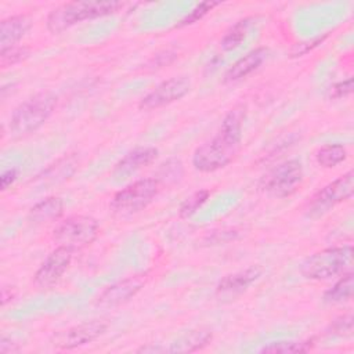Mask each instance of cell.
<instances>
[{
    "label": "cell",
    "instance_id": "obj_6",
    "mask_svg": "<svg viewBox=\"0 0 354 354\" xmlns=\"http://www.w3.org/2000/svg\"><path fill=\"white\" fill-rule=\"evenodd\" d=\"M303 178L301 163L297 159H289L267 171L260 180V188L270 196L286 198L299 189Z\"/></svg>",
    "mask_w": 354,
    "mask_h": 354
},
{
    "label": "cell",
    "instance_id": "obj_7",
    "mask_svg": "<svg viewBox=\"0 0 354 354\" xmlns=\"http://www.w3.org/2000/svg\"><path fill=\"white\" fill-rule=\"evenodd\" d=\"M158 192L159 181L156 178H141L118 191L112 198L111 206L116 213L133 214L145 209Z\"/></svg>",
    "mask_w": 354,
    "mask_h": 354
},
{
    "label": "cell",
    "instance_id": "obj_27",
    "mask_svg": "<svg viewBox=\"0 0 354 354\" xmlns=\"http://www.w3.org/2000/svg\"><path fill=\"white\" fill-rule=\"evenodd\" d=\"M181 176H183V165L177 159H170L160 166L159 177L165 178L166 181H177L181 178Z\"/></svg>",
    "mask_w": 354,
    "mask_h": 354
},
{
    "label": "cell",
    "instance_id": "obj_19",
    "mask_svg": "<svg viewBox=\"0 0 354 354\" xmlns=\"http://www.w3.org/2000/svg\"><path fill=\"white\" fill-rule=\"evenodd\" d=\"M77 167V160L75 156H64L58 159L55 163L50 165L39 177L44 183H61L68 180Z\"/></svg>",
    "mask_w": 354,
    "mask_h": 354
},
{
    "label": "cell",
    "instance_id": "obj_8",
    "mask_svg": "<svg viewBox=\"0 0 354 354\" xmlns=\"http://www.w3.org/2000/svg\"><path fill=\"white\" fill-rule=\"evenodd\" d=\"M354 192V171L348 170L336 180L330 181L319 191H317L308 202L307 216L319 217L328 213L336 205L350 199Z\"/></svg>",
    "mask_w": 354,
    "mask_h": 354
},
{
    "label": "cell",
    "instance_id": "obj_20",
    "mask_svg": "<svg viewBox=\"0 0 354 354\" xmlns=\"http://www.w3.org/2000/svg\"><path fill=\"white\" fill-rule=\"evenodd\" d=\"M354 292V278L351 271L343 272L342 278L336 281L325 293L324 301L328 304H337L351 299Z\"/></svg>",
    "mask_w": 354,
    "mask_h": 354
},
{
    "label": "cell",
    "instance_id": "obj_14",
    "mask_svg": "<svg viewBox=\"0 0 354 354\" xmlns=\"http://www.w3.org/2000/svg\"><path fill=\"white\" fill-rule=\"evenodd\" d=\"M268 50L266 47H257L248 54H245L242 58L235 61L228 71L224 75V83H232L238 82L241 79H245L252 72H254L267 58Z\"/></svg>",
    "mask_w": 354,
    "mask_h": 354
},
{
    "label": "cell",
    "instance_id": "obj_9",
    "mask_svg": "<svg viewBox=\"0 0 354 354\" xmlns=\"http://www.w3.org/2000/svg\"><path fill=\"white\" fill-rule=\"evenodd\" d=\"M191 82L187 76H174L163 80L140 100V109L152 111L181 100L188 94Z\"/></svg>",
    "mask_w": 354,
    "mask_h": 354
},
{
    "label": "cell",
    "instance_id": "obj_3",
    "mask_svg": "<svg viewBox=\"0 0 354 354\" xmlns=\"http://www.w3.org/2000/svg\"><path fill=\"white\" fill-rule=\"evenodd\" d=\"M57 106V97L51 93H39L19 104L10 118L12 137H25L41 127Z\"/></svg>",
    "mask_w": 354,
    "mask_h": 354
},
{
    "label": "cell",
    "instance_id": "obj_13",
    "mask_svg": "<svg viewBox=\"0 0 354 354\" xmlns=\"http://www.w3.org/2000/svg\"><path fill=\"white\" fill-rule=\"evenodd\" d=\"M158 156V149L153 147H140L126 153L113 167L115 177H127L137 170L149 166Z\"/></svg>",
    "mask_w": 354,
    "mask_h": 354
},
{
    "label": "cell",
    "instance_id": "obj_16",
    "mask_svg": "<svg viewBox=\"0 0 354 354\" xmlns=\"http://www.w3.org/2000/svg\"><path fill=\"white\" fill-rule=\"evenodd\" d=\"M260 275H261V268L257 266H252L246 270L228 274L218 282L217 293H221V295L241 293L245 289H248L254 281H257Z\"/></svg>",
    "mask_w": 354,
    "mask_h": 354
},
{
    "label": "cell",
    "instance_id": "obj_23",
    "mask_svg": "<svg viewBox=\"0 0 354 354\" xmlns=\"http://www.w3.org/2000/svg\"><path fill=\"white\" fill-rule=\"evenodd\" d=\"M346 158H347V151L342 144L324 145L315 153L317 163L326 169L340 165L342 162L346 160Z\"/></svg>",
    "mask_w": 354,
    "mask_h": 354
},
{
    "label": "cell",
    "instance_id": "obj_11",
    "mask_svg": "<svg viewBox=\"0 0 354 354\" xmlns=\"http://www.w3.org/2000/svg\"><path fill=\"white\" fill-rule=\"evenodd\" d=\"M72 256L73 250L65 246H57L37 268L35 274V283L41 289L54 286L71 266Z\"/></svg>",
    "mask_w": 354,
    "mask_h": 354
},
{
    "label": "cell",
    "instance_id": "obj_12",
    "mask_svg": "<svg viewBox=\"0 0 354 354\" xmlns=\"http://www.w3.org/2000/svg\"><path fill=\"white\" fill-rule=\"evenodd\" d=\"M148 279L147 272L134 274L124 279H120L106 289H104L95 300V304L100 307H116L120 306L130 299H133L145 285Z\"/></svg>",
    "mask_w": 354,
    "mask_h": 354
},
{
    "label": "cell",
    "instance_id": "obj_30",
    "mask_svg": "<svg viewBox=\"0 0 354 354\" xmlns=\"http://www.w3.org/2000/svg\"><path fill=\"white\" fill-rule=\"evenodd\" d=\"M319 41H322V40H319V39H317V40H311V41H304V43H297L293 48H292V51H290V54L293 55V57H300V55H303V54H306V53H308L311 48H314L315 46H318V43Z\"/></svg>",
    "mask_w": 354,
    "mask_h": 354
},
{
    "label": "cell",
    "instance_id": "obj_15",
    "mask_svg": "<svg viewBox=\"0 0 354 354\" xmlns=\"http://www.w3.org/2000/svg\"><path fill=\"white\" fill-rule=\"evenodd\" d=\"M30 29V19L26 15H11L0 24V50L6 51L17 46V43Z\"/></svg>",
    "mask_w": 354,
    "mask_h": 354
},
{
    "label": "cell",
    "instance_id": "obj_24",
    "mask_svg": "<svg viewBox=\"0 0 354 354\" xmlns=\"http://www.w3.org/2000/svg\"><path fill=\"white\" fill-rule=\"evenodd\" d=\"M209 195H210V192L207 189H199V191L194 192L191 196H188L180 206V210H178L180 217L188 218L192 214H195L196 210L209 199Z\"/></svg>",
    "mask_w": 354,
    "mask_h": 354
},
{
    "label": "cell",
    "instance_id": "obj_25",
    "mask_svg": "<svg viewBox=\"0 0 354 354\" xmlns=\"http://www.w3.org/2000/svg\"><path fill=\"white\" fill-rule=\"evenodd\" d=\"M220 3L218 1H213V0H207V1H201L198 3L177 25L176 28H184L188 25H192L198 21H201L209 11H212L214 7H217Z\"/></svg>",
    "mask_w": 354,
    "mask_h": 354
},
{
    "label": "cell",
    "instance_id": "obj_2",
    "mask_svg": "<svg viewBox=\"0 0 354 354\" xmlns=\"http://www.w3.org/2000/svg\"><path fill=\"white\" fill-rule=\"evenodd\" d=\"M123 7L120 1H69L54 8L47 17V29L61 33L73 25L118 12Z\"/></svg>",
    "mask_w": 354,
    "mask_h": 354
},
{
    "label": "cell",
    "instance_id": "obj_29",
    "mask_svg": "<svg viewBox=\"0 0 354 354\" xmlns=\"http://www.w3.org/2000/svg\"><path fill=\"white\" fill-rule=\"evenodd\" d=\"M351 91H353V79L348 77V79L335 84L330 90V95L333 98H342V97H346V95L351 94Z\"/></svg>",
    "mask_w": 354,
    "mask_h": 354
},
{
    "label": "cell",
    "instance_id": "obj_21",
    "mask_svg": "<svg viewBox=\"0 0 354 354\" xmlns=\"http://www.w3.org/2000/svg\"><path fill=\"white\" fill-rule=\"evenodd\" d=\"M254 18L253 17H246L242 18L239 21H236L232 26H230L227 29V32L224 33V36L220 40V47L223 51H232L236 47H239V44L245 40L252 24H253Z\"/></svg>",
    "mask_w": 354,
    "mask_h": 354
},
{
    "label": "cell",
    "instance_id": "obj_31",
    "mask_svg": "<svg viewBox=\"0 0 354 354\" xmlns=\"http://www.w3.org/2000/svg\"><path fill=\"white\" fill-rule=\"evenodd\" d=\"M19 351V346L17 343H14L11 339H8L7 336H1L0 339V353L1 354H11V353H17Z\"/></svg>",
    "mask_w": 354,
    "mask_h": 354
},
{
    "label": "cell",
    "instance_id": "obj_18",
    "mask_svg": "<svg viewBox=\"0 0 354 354\" xmlns=\"http://www.w3.org/2000/svg\"><path fill=\"white\" fill-rule=\"evenodd\" d=\"M212 339H213V335L209 330H205V329L191 330L180 336L173 343H170L166 351L167 353H194L205 348L212 342Z\"/></svg>",
    "mask_w": 354,
    "mask_h": 354
},
{
    "label": "cell",
    "instance_id": "obj_26",
    "mask_svg": "<svg viewBox=\"0 0 354 354\" xmlns=\"http://www.w3.org/2000/svg\"><path fill=\"white\" fill-rule=\"evenodd\" d=\"M329 333L330 335H336V336H351L353 335V315L351 313L340 315L339 318H336L330 326H329Z\"/></svg>",
    "mask_w": 354,
    "mask_h": 354
},
{
    "label": "cell",
    "instance_id": "obj_32",
    "mask_svg": "<svg viewBox=\"0 0 354 354\" xmlns=\"http://www.w3.org/2000/svg\"><path fill=\"white\" fill-rule=\"evenodd\" d=\"M17 180V171L15 169H8L6 171H3L1 177H0V185H1V189H7L11 184H14V181Z\"/></svg>",
    "mask_w": 354,
    "mask_h": 354
},
{
    "label": "cell",
    "instance_id": "obj_22",
    "mask_svg": "<svg viewBox=\"0 0 354 354\" xmlns=\"http://www.w3.org/2000/svg\"><path fill=\"white\" fill-rule=\"evenodd\" d=\"M313 340H281L268 343L260 348L263 354H293V353H307L313 348Z\"/></svg>",
    "mask_w": 354,
    "mask_h": 354
},
{
    "label": "cell",
    "instance_id": "obj_10",
    "mask_svg": "<svg viewBox=\"0 0 354 354\" xmlns=\"http://www.w3.org/2000/svg\"><path fill=\"white\" fill-rule=\"evenodd\" d=\"M108 329V322L102 319H93V321H84L82 324H77L64 333H59L55 337L54 347L59 350H72L84 344H88L94 340H97L100 336H102Z\"/></svg>",
    "mask_w": 354,
    "mask_h": 354
},
{
    "label": "cell",
    "instance_id": "obj_4",
    "mask_svg": "<svg viewBox=\"0 0 354 354\" xmlns=\"http://www.w3.org/2000/svg\"><path fill=\"white\" fill-rule=\"evenodd\" d=\"M353 260V246H333L318 250L308 256L300 267L304 278L322 281L346 272Z\"/></svg>",
    "mask_w": 354,
    "mask_h": 354
},
{
    "label": "cell",
    "instance_id": "obj_1",
    "mask_svg": "<svg viewBox=\"0 0 354 354\" xmlns=\"http://www.w3.org/2000/svg\"><path fill=\"white\" fill-rule=\"evenodd\" d=\"M245 115L246 108L241 104L224 116L216 136L195 149L192 165L196 170L212 173L232 162L241 148Z\"/></svg>",
    "mask_w": 354,
    "mask_h": 354
},
{
    "label": "cell",
    "instance_id": "obj_28",
    "mask_svg": "<svg viewBox=\"0 0 354 354\" xmlns=\"http://www.w3.org/2000/svg\"><path fill=\"white\" fill-rule=\"evenodd\" d=\"M29 51L24 47H12V48H8L6 51H1L0 53V58H1V65L3 68L6 66H10V65H14L17 62H21L24 61L26 57H28Z\"/></svg>",
    "mask_w": 354,
    "mask_h": 354
},
{
    "label": "cell",
    "instance_id": "obj_17",
    "mask_svg": "<svg viewBox=\"0 0 354 354\" xmlns=\"http://www.w3.org/2000/svg\"><path fill=\"white\" fill-rule=\"evenodd\" d=\"M64 213V201L58 196H48L33 205L29 210V220L36 224L58 220Z\"/></svg>",
    "mask_w": 354,
    "mask_h": 354
},
{
    "label": "cell",
    "instance_id": "obj_5",
    "mask_svg": "<svg viewBox=\"0 0 354 354\" xmlns=\"http://www.w3.org/2000/svg\"><path fill=\"white\" fill-rule=\"evenodd\" d=\"M100 232L98 221L91 216L75 214L61 221L53 231V239L58 246H65L71 250L82 249L90 245Z\"/></svg>",
    "mask_w": 354,
    "mask_h": 354
}]
</instances>
